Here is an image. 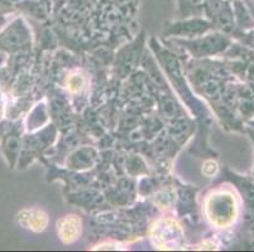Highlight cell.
Returning <instances> with one entry per match:
<instances>
[{"label": "cell", "instance_id": "cell-1", "mask_svg": "<svg viewBox=\"0 0 254 252\" xmlns=\"http://www.w3.org/2000/svg\"><path fill=\"white\" fill-rule=\"evenodd\" d=\"M62 227L60 226V236L62 240L66 242H72L77 239L78 233H80V227H81V222L76 216H67L62 221Z\"/></svg>", "mask_w": 254, "mask_h": 252}]
</instances>
